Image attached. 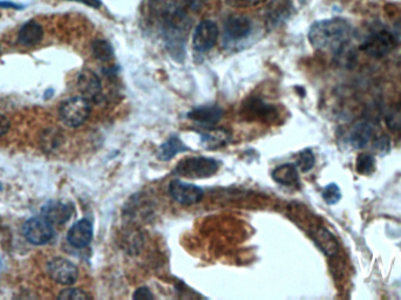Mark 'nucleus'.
Instances as JSON below:
<instances>
[{"instance_id": "obj_8", "label": "nucleus", "mask_w": 401, "mask_h": 300, "mask_svg": "<svg viewBox=\"0 0 401 300\" xmlns=\"http://www.w3.org/2000/svg\"><path fill=\"white\" fill-rule=\"evenodd\" d=\"M169 194L174 201L183 205L199 203L203 197V190L194 184L186 183L180 179H174L169 184Z\"/></svg>"}, {"instance_id": "obj_11", "label": "nucleus", "mask_w": 401, "mask_h": 300, "mask_svg": "<svg viewBox=\"0 0 401 300\" xmlns=\"http://www.w3.org/2000/svg\"><path fill=\"white\" fill-rule=\"evenodd\" d=\"M93 227L92 223L87 220H82L70 227L67 239L70 246L77 249H84L92 242Z\"/></svg>"}, {"instance_id": "obj_18", "label": "nucleus", "mask_w": 401, "mask_h": 300, "mask_svg": "<svg viewBox=\"0 0 401 300\" xmlns=\"http://www.w3.org/2000/svg\"><path fill=\"white\" fill-rule=\"evenodd\" d=\"M201 139L204 146L210 149L220 148L229 142V135L225 130H206L201 133Z\"/></svg>"}, {"instance_id": "obj_27", "label": "nucleus", "mask_w": 401, "mask_h": 300, "mask_svg": "<svg viewBox=\"0 0 401 300\" xmlns=\"http://www.w3.org/2000/svg\"><path fill=\"white\" fill-rule=\"evenodd\" d=\"M265 0H227L230 6L234 8H251L264 3Z\"/></svg>"}, {"instance_id": "obj_3", "label": "nucleus", "mask_w": 401, "mask_h": 300, "mask_svg": "<svg viewBox=\"0 0 401 300\" xmlns=\"http://www.w3.org/2000/svg\"><path fill=\"white\" fill-rule=\"evenodd\" d=\"M91 114V103L82 96L70 98L61 103L59 117L68 127L75 128L84 125Z\"/></svg>"}, {"instance_id": "obj_13", "label": "nucleus", "mask_w": 401, "mask_h": 300, "mask_svg": "<svg viewBox=\"0 0 401 300\" xmlns=\"http://www.w3.org/2000/svg\"><path fill=\"white\" fill-rule=\"evenodd\" d=\"M222 117V110L216 106L197 107L188 113L189 120L203 126L216 125Z\"/></svg>"}, {"instance_id": "obj_1", "label": "nucleus", "mask_w": 401, "mask_h": 300, "mask_svg": "<svg viewBox=\"0 0 401 300\" xmlns=\"http://www.w3.org/2000/svg\"><path fill=\"white\" fill-rule=\"evenodd\" d=\"M352 36V26L342 18L320 20L311 26L309 40L313 47L337 53L349 44Z\"/></svg>"}, {"instance_id": "obj_17", "label": "nucleus", "mask_w": 401, "mask_h": 300, "mask_svg": "<svg viewBox=\"0 0 401 300\" xmlns=\"http://www.w3.org/2000/svg\"><path fill=\"white\" fill-rule=\"evenodd\" d=\"M187 150H188V147L186 146L177 136H172L160 147L158 158H161L162 161H169L177 154L187 151Z\"/></svg>"}, {"instance_id": "obj_16", "label": "nucleus", "mask_w": 401, "mask_h": 300, "mask_svg": "<svg viewBox=\"0 0 401 300\" xmlns=\"http://www.w3.org/2000/svg\"><path fill=\"white\" fill-rule=\"evenodd\" d=\"M273 179L276 181L277 183L282 186H297L299 183V175L297 167L295 165H282L277 167L273 172Z\"/></svg>"}, {"instance_id": "obj_23", "label": "nucleus", "mask_w": 401, "mask_h": 300, "mask_svg": "<svg viewBox=\"0 0 401 300\" xmlns=\"http://www.w3.org/2000/svg\"><path fill=\"white\" fill-rule=\"evenodd\" d=\"M321 196L328 204H337L342 198V191L339 189L338 184L330 183L323 189Z\"/></svg>"}, {"instance_id": "obj_5", "label": "nucleus", "mask_w": 401, "mask_h": 300, "mask_svg": "<svg viewBox=\"0 0 401 300\" xmlns=\"http://www.w3.org/2000/svg\"><path fill=\"white\" fill-rule=\"evenodd\" d=\"M24 236L29 242L34 246H44L51 242L52 238L54 236V230L52 224L47 220L34 217L26 222L22 229Z\"/></svg>"}, {"instance_id": "obj_2", "label": "nucleus", "mask_w": 401, "mask_h": 300, "mask_svg": "<svg viewBox=\"0 0 401 300\" xmlns=\"http://www.w3.org/2000/svg\"><path fill=\"white\" fill-rule=\"evenodd\" d=\"M218 162L209 158H187L177 163L175 175L188 179H206L218 172Z\"/></svg>"}, {"instance_id": "obj_14", "label": "nucleus", "mask_w": 401, "mask_h": 300, "mask_svg": "<svg viewBox=\"0 0 401 300\" xmlns=\"http://www.w3.org/2000/svg\"><path fill=\"white\" fill-rule=\"evenodd\" d=\"M44 37V29L41 27L40 24H38L34 20L26 22L25 25L22 26L20 31H19L18 40L19 44L22 46H36L43 40Z\"/></svg>"}, {"instance_id": "obj_20", "label": "nucleus", "mask_w": 401, "mask_h": 300, "mask_svg": "<svg viewBox=\"0 0 401 300\" xmlns=\"http://www.w3.org/2000/svg\"><path fill=\"white\" fill-rule=\"evenodd\" d=\"M356 169L361 175H371L376 170V158H373L371 154L363 153L357 158Z\"/></svg>"}, {"instance_id": "obj_22", "label": "nucleus", "mask_w": 401, "mask_h": 300, "mask_svg": "<svg viewBox=\"0 0 401 300\" xmlns=\"http://www.w3.org/2000/svg\"><path fill=\"white\" fill-rule=\"evenodd\" d=\"M317 243L318 246L324 250L326 255H332L337 249V243L332 237L331 234H328V231L321 230L317 234Z\"/></svg>"}, {"instance_id": "obj_30", "label": "nucleus", "mask_w": 401, "mask_h": 300, "mask_svg": "<svg viewBox=\"0 0 401 300\" xmlns=\"http://www.w3.org/2000/svg\"><path fill=\"white\" fill-rule=\"evenodd\" d=\"M392 32H393L394 36H395V38H397L398 43H399V44H400V43H401V18L399 19V20H398V22H395V24H394L393 31H392Z\"/></svg>"}, {"instance_id": "obj_21", "label": "nucleus", "mask_w": 401, "mask_h": 300, "mask_svg": "<svg viewBox=\"0 0 401 300\" xmlns=\"http://www.w3.org/2000/svg\"><path fill=\"white\" fill-rule=\"evenodd\" d=\"M93 53L96 55V58L98 60H101V61H108L114 55L111 45L103 40H96L93 44Z\"/></svg>"}, {"instance_id": "obj_25", "label": "nucleus", "mask_w": 401, "mask_h": 300, "mask_svg": "<svg viewBox=\"0 0 401 300\" xmlns=\"http://www.w3.org/2000/svg\"><path fill=\"white\" fill-rule=\"evenodd\" d=\"M92 297L89 293L80 289H67L61 291L59 294V299L65 300H85L91 299Z\"/></svg>"}, {"instance_id": "obj_19", "label": "nucleus", "mask_w": 401, "mask_h": 300, "mask_svg": "<svg viewBox=\"0 0 401 300\" xmlns=\"http://www.w3.org/2000/svg\"><path fill=\"white\" fill-rule=\"evenodd\" d=\"M387 128L394 133H401V103H397L387 110L385 115Z\"/></svg>"}, {"instance_id": "obj_29", "label": "nucleus", "mask_w": 401, "mask_h": 300, "mask_svg": "<svg viewBox=\"0 0 401 300\" xmlns=\"http://www.w3.org/2000/svg\"><path fill=\"white\" fill-rule=\"evenodd\" d=\"M8 129H10V121L4 115L0 114V136L6 134L8 132Z\"/></svg>"}, {"instance_id": "obj_12", "label": "nucleus", "mask_w": 401, "mask_h": 300, "mask_svg": "<svg viewBox=\"0 0 401 300\" xmlns=\"http://www.w3.org/2000/svg\"><path fill=\"white\" fill-rule=\"evenodd\" d=\"M251 22L244 15H232L225 25V36L230 40H241L250 33Z\"/></svg>"}, {"instance_id": "obj_32", "label": "nucleus", "mask_w": 401, "mask_h": 300, "mask_svg": "<svg viewBox=\"0 0 401 300\" xmlns=\"http://www.w3.org/2000/svg\"><path fill=\"white\" fill-rule=\"evenodd\" d=\"M0 8H15V10H20V8H24L22 5L15 4V3H11V1H0Z\"/></svg>"}, {"instance_id": "obj_28", "label": "nucleus", "mask_w": 401, "mask_h": 300, "mask_svg": "<svg viewBox=\"0 0 401 300\" xmlns=\"http://www.w3.org/2000/svg\"><path fill=\"white\" fill-rule=\"evenodd\" d=\"M133 298L139 300L154 299V294L151 292V290L148 289V287L142 286V287H139V289L134 292Z\"/></svg>"}, {"instance_id": "obj_15", "label": "nucleus", "mask_w": 401, "mask_h": 300, "mask_svg": "<svg viewBox=\"0 0 401 300\" xmlns=\"http://www.w3.org/2000/svg\"><path fill=\"white\" fill-rule=\"evenodd\" d=\"M373 136V127L368 122L361 121L351 129L349 141L354 149H363L368 146Z\"/></svg>"}, {"instance_id": "obj_7", "label": "nucleus", "mask_w": 401, "mask_h": 300, "mask_svg": "<svg viewBox=\"0 0 401 300\" xmlns=\"http://www.w3.org/2000/svg\"><path fill=\"white\" fill-rule=\"evenodd\" d=\"M218 38V27L210 20L199 22L192 34V46L196 51L208 52L216 44Z\"/></svg>"}, {"instance_id": "obj_24", "label": "nucleus", "mask_w": 401, "mask_h": 300, "mask_svg": "<svg viewBox=\"0 0 401 300\" xmlns=\"http://www.w3.org/2000/svg\"><path fill=\"white\" fill-rule=\"evenodd\" d=\"M315 155H313L312 150L305 149L302 150L298 155V160H297V165L302 172H306L311 170L315 165Z\"/></svg>"}, {"instance_id": "obj_9", "label": "nucleus", "mask_w": 401, "mask_h": 300, "mask_svg": "<svg viewBox=\"0 0 401 300\" xmlns=\"http://www.w3.org/2000/svg\"><path fill=\"white\" fill-rule=\"evenodd\" d=\"M77 88L82 93V98L89 100V103L99 101L103 96L101 81L92 70H86L80 73L77 79Z\"/></svg>"}, {"instance_id": "obj_26", "label": "nucleus", "mask_w": 401, "mask_h": 300, "mask_svg": "<svg viewBox=\"0 0 401 300\" xmlns=\"http://www.w3.org/2000/svg\"><path fill=\"white\" fill-rule=\"evenodd\" d=\"M373 149L376 150L377 154L386 155L391 149V140L388 136H380L379 139L376 140L373 144Z\"/></svg>"}, {"instance_id": "obj_4", "label": "nucleus", "mask_w": 401, "mask_h": 300, "mask_svg": "<svg viewBox=\"0 0 401 300\" xmlns=\"http://www.w3.org/2000/svg\"><path fill=\"white\" fill-rule=\"evenodd\" d=\"M398 44L399 43L393 32L380 29L365 38L361 43V50L373 58H383L385 55L390 54L391 52L397 47Z\"/></svg>"}, {"instance_id": "obj_33", "label": "nucleus", "mask_w": 401, "mask_h": 300, "mask_svg": "<svg viewBox=\"0 0 401 300\" xmlns=\"http://www.w3.org/2000/svg\"><path fill=\"white\" fill-rule=\"evenodd\" d=\"M0 187H1V184H0ZM0 189H1V188H0Z\"/></svg>"}, {"instance_id": "obj_10", "label": "nucleus", "mask_w": 401, "mask_h": 300, "mask_svg": "<svg viewBox=\"0 0 401 300\" xmlns=\"http://www.w3.org/2000/svg\"><path fill=\"white\" fill-rule=\"evenodd\" d=\"M41 213L52 225H63L70 220L73 213V208L63 202L52 201L45 205Z\"/></svg>"}, {"instance_id": "obj_31", "label": "nucleus", "mask_w": 401, "mask_h": 300, "mask_svg": "<svg viewBox=\"0 0 401 300\" xmlns=\"http://www.w3.org/2000/svg\"><path fill=\"white\" fill-rule=\"evenodd\" d=\"M73 1H79L82 4L89 5L91 8H98L101 6V1L100 0H73Z\"/></svg>"}, {"instance_id": "obj_6", "label": "nucleus", "mask_w": 401, "mask_h": 300, "mask_svg": "<svg viewBox=\"0 0 401 300\" xmlns=\"http://www.w3.org/2000/svg\"><path fill=\"white\" fill-rule=\"evenodd\" d=\"M47 273L54 282L63 285H72L79 277L77 267L65 258L52 260L47 265Z\"/></svg>"}]
</instances>
